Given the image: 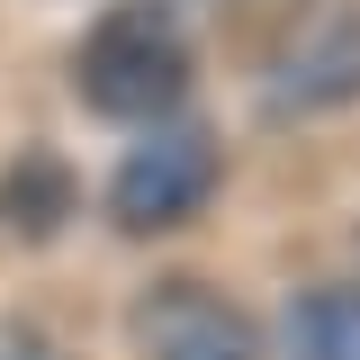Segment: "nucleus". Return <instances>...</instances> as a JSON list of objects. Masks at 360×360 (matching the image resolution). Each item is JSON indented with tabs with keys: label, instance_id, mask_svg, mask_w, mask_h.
Here are the masks:
<instances>
[{
	"label": "nucleus",
	"instance_id": "obj_5",
	"mask_svg": "<svg viewBox=\"0 0 360 360\" xmlns=\"http://www.w3.org/2000/svg\"><path fill=\"white\" fill-rule=\"evenodd\" d=\"M279 352L288 360H360V279H307L279 307Z\"/></svg>",
	"mask_w": 360,
	"mask_h": 360
},
{
	"label": "nucleus",
	"instance_id": "obj_3",
	"mask_svg": "<svg viewBox=\"0 0 360 360\" xmlns=\"http://www.w3.org/2000/svg\"><path fill=\"white\" fill-rule=\"evenodd\" d=\"M262 108L279 117V127H307V117H342V108H360V0H324L307 27L270 54Z\"/></svg>",
	"mask_w": 360,
	"mask_h": 360
},
{
	"label": "nucleus",
	"instance_id": "obj_1",
	"mask_svg": "<svg viewBox=\"0 0 360 360\" xmlns=\"http://www.w3.org/2000/svg\"><path fill=\"white\" fill-rule=\"evenodd\" d=\"M189 82H198V45H189V27L162 0H117L72 45V90L108 127H162V117H180Z\"/></svg>",
	"mask_w": 360,
	"mask_h": 360
},
{
	"label": "nucleus",
	"instance_id": "obj_7",
	"mask_svg": "<svg viewBox=\"0 0 360 360\" xmlns=\"http://www.w3.org/2000/svg\"><path fill=\"white\" fill-rule=\"evenodd\" d=\"M0 360H54V352H45V333H27V324H0Z\"/></svg>",
	"mask_w": 360,
	"mask_h": 360
},
{
	"label": "nucleus",
	"instance_id": "obj_2",
	"mask_svg": "<svg viewBox=\"0 0 360 360\" xmlns=\"http://www.w3.org/2000/svg\"><path fill=\"white\" fill-rule=\"evenodd\" d=\"M217 189H225V135L198 108H180V117L144 127L117 153V172H108V225L117 234H180Z\"/></svg>",
	"mask_w": 360,
	"mask_h": 360
},
{
	"label": "nucleus",
	"instance_id": "obj_4",
	"mask_svg": "<svg viewBox=\"0 0 360 360\" xmlns=\"http://www.w3.org/2000/svg\"><path fill=\"white\" fill-rule=\"evenodd\" d=\"M135 352L144 360H252L262 333H252V315L234 307L225 288H207V279H162V288L135 297Z\"/></svg>",
	"mask_w": 360,
	"mask_h": 360
},
{
	"label": "nucleus",
	"instance_id": "obj_6",
	"mask_svg": "<svg viewBox=\"0 0 360 360\" xmlns=\"http://www.w3.org/2000/svg\"><path fill=\"white\" fill-rule=\"evenodd\" d=\"M72 162L63 153H45V144H27L9 172H0V225L18 234V243H45V234H63V217H72Z\"/></svg>",
	"mask_w": 360,
	"mask_h": 360
}]
</instances>
